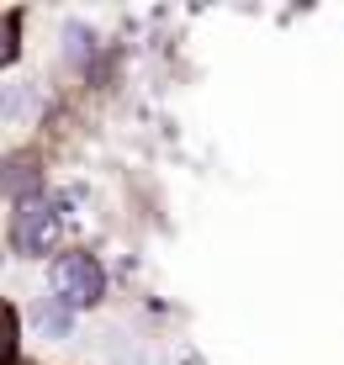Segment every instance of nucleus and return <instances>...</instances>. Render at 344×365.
I'll list each match as a JSON object with an SVG mask.
<instances>
[{
    "label": "nucleus",
    "mask_w": 344,
    "mask_h": 365,
    "mask_svg": "<svg viewBox=\"0 0 344 365\" xmlns=\"http://www.w3.org/2000/svg\"><path fill=\"white\" fill-rule=\"evenodd\" d=\"M59 233H64V212L54 196H32V201H16L11 212V249L21 259H43L59 249Z\"/></svg>",
    "instance_id": "nucleus-1"
},
{
    "label": "nucleus",
    "mask_w": 344,
    "mask_h": 365,
    "mask_svg": "<svg viewBox=\"0 0 344 365\" xmlns=\"http://www.w3.org/2000/svg\"><path fill=\"white\" fill-rule=\"evenodd\" d=\"M54 297L64 307H96L106 297V270L91 249H64L54 259Z\"/></svg>",
    "instance_id": "nucleus-2"
},
{
    "label": "nucleus",
    "mask_w": 344,
    "mask_h": 365,
    "mask_svg": "<svg viewBox=\"0 0 344 365\" xmlns=\"http://www.w3.org/2000/svg\"><path fill=\"white\" fill-rule=\"evenodd\" d=\"M32 323H37V329H43V334H54V339H64V334H69V323H74V307H64L59 297H48V302H37Z\"/></svg>",
    "instance_id": "nucleus-3"
}]
</instances>
